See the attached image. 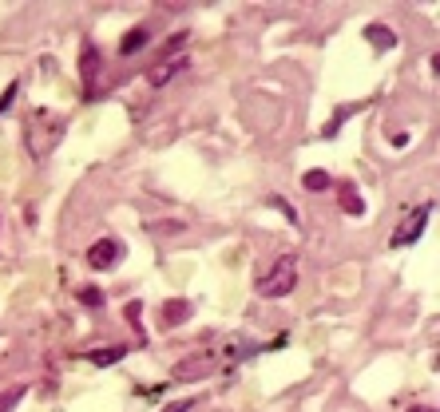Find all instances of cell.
<instances>
[{"label": "cell", "mask_w": 440, "mask_h": 412, "mask_svg": "<svg viewBox=\"0 0 440 412\" xmlns=\"http://www.w3.org/2000/svg\"><path fill=\"white\" fill-rule=\"evenodd\" d=\"M63 131H68V119L63 115H56V111H32L28 123H24V139H28V151L36 158H48L52 151H56V143L63 139Z\"/></svg>", "instance_id": "1"}, {"label": "cell", "mask_w": 440, "mask_h": 412, "mask_svg": "<svg viewBox=\"0 0 440 412\" xmlns=\"http://www.w3.org/2000/svg\"><path fill=\"white\" fill-rule=\"evenodd\" d=\"M294 285H298V258H294V254H282V258L258 278V298H286Z\"/></svg>", "instance_id": "2"}, {"label": "cell", "mask_w": 440, "mask_h": 412, "mask_svg": "<svg viewBox=\"0 0 440 412\" xmlns=\"http://www.w3.org/2000/svg\"><path fill=\"white\" fill-rule=\"evenodd\" d=\"M428 214H432V206H421L417 214H409V218L401 222V230H393V238H389V246H397V250H401V246H412L417 238L425 234V222H428Z\"/></svg>", "instance_id": "3"}, {"label": "cell", "mask_w": 440, "mask_h": 412, "mask_svg": "<svg viewBox=\"0 0 440 412\" xmlns=\"http://www.w3.org/2000/svg\"><path fill=\"white\" fill-rule=\"evenodd\" d=\"M119 258H123V246H119L115 238H99L92 250H88V266L92 269H115Z\"/></svg>", "instance_id": "4"}, {"label": "cell", "mask_w": 440, "mask_h": 412, "mask_svg": "<svg viewBox=\"0 0 440 412\" xmlns=\"http://www.w3.org/2000/svg\"><path fill=\"white\" fill-rule=\"evenodd\" d=\"M99 68H103V56H99V48L92 44V40H83V48H79V79H83V92L92 95L95 87V76H99Z\"/></svg>", "instance_id": "5"}, {"label": "cell", "mask_w": 440, "mask_h": 412, "mask_svg": "<svg viewBox=\"0 0 440 412\" xmlns=\"http://www.w3.org/2000/svg\"><path fill=\"white\" fill-rule=\"evenodd\" d=\"M190 317H194V305L187 298H171L159 305V329H174V325H183Z\"/></svg>", "instance_id": "6"}, {"label": "cell", "mask_w": 440, "mask_h": 412, "mask_svg": "<svg viewBox=\"0 0 440 412\" xmlns=\"http://www.w3.org/2000/svg\"><path fill=\"white\" fill-rule=\"evenodd\" d=\"M210 369H214V357H210V353H199V357H187V361L174 364L171 377L174 380H199V377H206Z\"/></svg>", "instance_id": "7"}, {"label": "cell", "mask_w": 440, "mask_h": 412, "mask_svg": "<svg viewBox=\"0 0 440 412\" xmlns=\"http://www.w3.org/2000/svg\"><path fill=\"white\" fill-rule=\"evenodd\" d=\"M187 68V56H174V60H159L151 72H147V79H151V87H163V83H171L179 72Z\"/></svg>", "instance_id": "8"}, {"label": "cell", "mask_w": 440, "mask_h": 412, "mask_svg": "<svg viewBox=\"0 0 440 412\" xmlns=\"http://www.w3.org/2000/svg\"><path fill=\"white\" fill-rule=\"evenodd\" d=\"M365 36H369V44L377 48V52H393L397 48V32L389 28V24H369Z\"/></svg>", "instance_id": "9"}, {"label": "cell", "mask_w": 440, "mask_h": 412, "mask_svg": "<svg viewBox=\"0 0 440 412\" xmlns=\"http://www.w3.org/2000/svg\"><path fill=\"white\" fill-rule=\"evenodd\" d=\"M147 40H151V32L139 24V28H131L123 40H119V52H123V56H135V52H143V48H147Z\"/></svg>", "instance_id": "10"}, {"label": "cell", "mask_w": 440, "mask_h": 412, "mask_svg": "<svg viewBox=\"0 0 440 412\" xmlns=\"http://www.w3.org/2000/svg\"><path fill=\"white\" fill-rule=\"evenodd\" d=\"M341 210H346V214H353V218H357V214H365V198L357 194V187H353V183H346V187H341Z\"/></svg>", "instance_id": "11"}, {"label": "cell", "mask_w": 440, "mask_h": 412, "mask_svg": "<svg viewBox=\"0 0 440 412\" xmlns=\"http://www.w3.org/2000/svg\"><path fill=\"white\" fill-rule=\"evenodd\" d=\"M127 353H131V349H127V345H108V349H95V353H92V364H99V369H103V364H115V361H123Z\"/></svg>", "instance_id": "12"}, {"label": "cell", "mask_w": 440, "mask_h": 412, "mask_svg": "<svg viewBox=\"0 0 440 412\" xmlns=\"http://www.w3.org/2000/svg\"><path fill=\"white\" fill-rule=\"evenodd\" d=\"M301 187H306V190H330L333 178L326 171H306V174H301Z\"/></svg>", "instance_id": "13"}, {"label": "cell", "mask_w": 440, "mask_h": 412, "mask_svg": "<svg viewBox=\"0 0 440 412\" xmlns=\"http://www.w3.org/2000/svg\"><path fill=\"white\" fill-rule=\"evenodd\" d=\"M20 400H24V384H12L8 393H0V412H12Z\"/></svg>", "instance_id": "14"}, {"label": "cell", "mask_w": 440, "mask_h": 412, "mask_svg": "<svg viewBox=\"0 0 440 412\" xmlns=\"http://www.w3.org/2000/svg\"><path fill=\"white\" fill-rule=\"evenodd\" d=\"M79 301H83V305H103V289H95V285H79Z\"/></svg>", "instance_id": "15"}, {"label": "cell", "mask_w": 440, "mask_h": 412, "mask_svg": "<svg viewBox=\"0 0 440 412\" xmlns=\"http://www.w3.org/2000/svg\"><path fill=\"white\" fill-rule=\"evenodd\" d=\"M16 92H20V79H12V83H8V87L0 92V115H4V111L16 103Z\"/></svg>", "instance_id": "16"}, {"label": "cell", "mask_w": 440, "mask_h": 412, "mask_svg": "<svg viewBox=\"0 0 440 412\" xmlns=\"http://www.w3.org/2000/svg\"><path fill=\"white\" fill-rule=\"evenodd\" d=\"M190 409H194V396H183V400H171L163 412H190Z\"/></svg>", "instance_id": "17"}, {"label": "cell", "mask_w": 440, "mask_h": 412, "mask_svg": "<svg viewBox=\"0 0 440 412\" xmlns=\"http://www.w3.org/2000/svg\"><path fill=\"white\" fill-rule=\"evenodd\" d=\"M270 206H278V210H282V214H286V218H290V222H298V210H294V206H286L282 198H278V194L270 198Z\"/></svg>", "instance_id": "18"}, {"label": "cell", "mask_w": 440, "mask_h": 412, "mask_svg": "<svg viewBox=\"0 0 440 412\" xmlns=\"http://www.w3.org/2000/svg\"><path fill=\"white\" fill-rule=\"evenodd\" d=\"M155 230H167V234H179V230H183V222H159Z\"/></svg>", "instance_id": "19"}, {"label": "cell", "mask_w": 440, "mask_h": 412, "mask_svg": "<svg viewBox=\"0 0 440 412\" xmlns=\"http://www.w3.org/2000/svg\"><path fill=\"white\" fill-rule=\"evenodd\" d=\"M409 412H432V409H425V404H421V409H409Z\"/></svg>", "instance_id": "20"}]
</instances>
